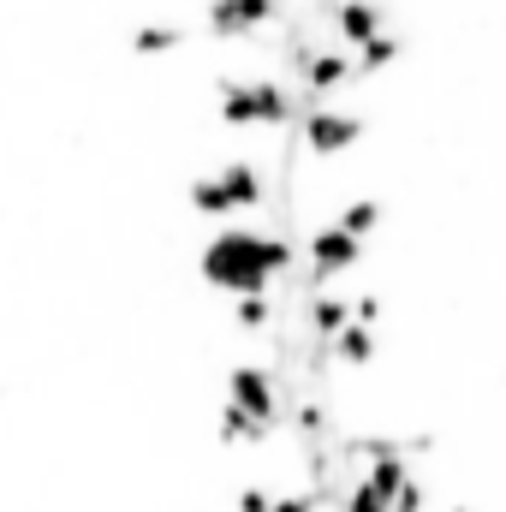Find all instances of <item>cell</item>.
<instances>
[{
  "mask_svg": "<svg viewBox=\"0 0 506 512\" xmlns=\"http://www.w3.org/2000/svg\"><path fill=\"white\" fill-rule=\"evenodd\" d=\"M280 12V0H209V30L215 36H251Z\"/></svg>",
  "mask_w": 506,
  "mask_h": 512,
  "instance_id": "obj_8",
  "label": "cell"
},
{
  "mask_svg": "<svg viewBox=\"0 0 506 512\" xmlns=\"http://www.w3.org/2000/svg\"><path fill=\"white\" fill-rule=\"evenodd\" d=\"M215 96H221V120L227 126H298L304 120V96L286 90V78H215Z\"/></svg>",
  "mask_w": 506,
  "mask_h": 512,
  "instance_id": "obj_2",
  "label": "cell"
},
{
  "mask_svg": "<svg viewBox=\"0 0 506 512\" xmlns=\"http://www.w3.org/2000/svg\"><path fill=\"white\" fill-rule=\"evenodd\" d=\"M215 185H221V197H227L233 215H245V209L262 203V173H256V161H221V167H215Z\"/></svg>",
  "mask_w": 506,
  "mask_h": 512,
  "instance_id": "obj_9",
  "label": "cell"
},
{
  "mask_svg": "<svg viewBox=\"0 0 506 512\" xmlns=\"http://www.w3.org/2000/svg\"><path fill=\"white\" fill-rule=\"evenodd\" d=\"M328 358H340V364H370V358H376V334L358 328V322H346V328L328 340Z\"/></svg>",
  "mask_w": 506,
  "mask_h": 512,
  "instance_id": "obj_11",
  "label": "cell"
},
{
  "mask_svg": "<svg viewBox=\"0 0 506 512\" xmlns=\"http://www.w3.org/2000/svg\"><path fill=\"white\" fill-rule=\"evenodd\" d=\"M340 512H387V501H381L370 483H352V489L340 495Z\"/></svg>",
  "mask_w": 506,
  "mask_h": 512,
  "instance_id": "obj_17",
  "label": "cell"
},
{
  "mask_svg": "<svg viewBox=\"0 0 506 512\" xmlns=\"http://www.w3.org/2000/svg\"><path fill=\"white\" fill-rule=\"evenodd\" d=\"M387 512H429V489H423V483L411 477V483H405V489L393 495V507H387Z\"/></svg>",
  "mask_w": 506,
  "mask_h": 512,
  "instance_id": "obj_18",
  "label": "cell"
},
{
  "mask_svg": "<svg viewBox=\"0 0 506 512\" xmlns=\"http://www.w3.org/2000/svg\"><path fill=\"white\" fill-rule=\"evenodd\" d=\"M304 256H310V268H304V286H310V292H322L334 274H346V268L364 256V245H358L352 233H340L334 221H322V227L304 239Z\"/></svg>",
  "mask_w": 506,
  "mask_h": 512,
  "instance_id": "obj_4",
  "label": "cell"
},
{
  "mask_svg": "<svg viewBox=\"0 0 506 512\" xmlns=\"http://www.w3.org/2000/svg\"><path fill=\"white\" fill-rule=\"evenodd\" d=\"M268 512H316V501H310V495H274Z\"/></svg>",
  "mask_w": 506,
  "mask_h": 512,
  "instance_id": "obj_21",
  "label": "cell"
},
{
  "mask_svg": "<svg viewBox=\"0 0 506 512\" xmlns=\"http://www.w3.org/2000/svg\"><path fill=\"white\" fill-rule=\"evenodd\" d=\"M304 316H310V334L316 340H334L346 322H352V298H340V292H310V304H304Z\"/></svg>",
  "mask_w": 506,
  "mask_h": 512,
  "instance_id": "obj_10",
  "label": "cell"
},
{
  "mask_svg": "<svg viewBox=\"0 0 506 512\" xmlns=\"http://www.w3.org/2000/svg\"><path fill=\"white\" fill-rule=\"evenodd\" d=\"M381 215H387V209H381L376 197H358V203H346V209H340V221H334V227H340V233H352V239L364 245V233H376Z\"/></svg>",
  "mask_w": 506,
  "mask_h": 512,
  "instance_id": "obj_13",
  "label": "cell"
},
{
  "mask_svg": "<svg viewBox=\"0 0 506 512\" xmlns=\"http://www.w3.org/2000/svg\"><path fill=\"white\" fill-rule=\"evenodd\" d=\"M221 441L233 447V441H268V429L256 423V417H245L239 405H221Z\"/></svg>",
  "mask_w": 506,
  "mask_h": 512,
  "instance_id": "obj_15",
  "label": "cell"
},
{
  "mask_svg": "<svg viewBox=\"0 0 506 512\" xmlns=\"http://www.w3.org/2000/svg\"><path fill=\"white\" fill-rule=\"evenodd\" d=\"M233 322H239V328H268V322H274V298H268V292L233 298Z\"/></svg>",
  "mask_w": 506,
  "mask_h": 512,
  "instance_id": "obj_16",
  "label": "cell"
},
{
  "mask_svg": "<svg viewBox=\"0 0 506 512\" xmlns=\"http://www.w3.org/2000/svg\"><path fill=\"white\" fill-rule=\"evenodd\" d=\"M376 316H381V298H376V292L352 298V322H358V328H376Z\"/></svg>",
  "mask_w": 506,
  "mask_h": 512,
  "instance_id": "obj_19",
  "label": "cell"
},
{
  "mask_svg": "<svg viewBox=\"0 0 506 512\" xmlns=\"http://www.w3.org/2000/svg\"><path fill=\"white\" fill-rule=\"evenodd\" d=\"M274 507V495L262 489V483H251V489H239V512H268Z\"/></svg>",
  "mask_w": 506,
  "mask_h": 512,
  "instance_id": "obj_20",
  "label": "cell"
},
{
  "mask_svg": "<svg viewBox=\"0 0 506 512\" xmlns=\"http://www.w3.org/2000/svg\"><path fill=\"white\" fill-rule=\"evenodd\" d=\"M298 268V245L292 233H256V227H239L227 221L209 245H203V280L233 292V298H251V292H268V280L292 274Z\"/></svg>",
  "mask_w": 506,
  "mask_h": 512,
  "instance_id": "obj_1",
  "label": "cell"
},
{
  "mask_svg": "<svg viewBox=\"0 0 506 512\" xmlns=\"http://www.w3.org/2000/svg\"><path fill=\"white\" fill-rule=\"evenodd\" d=\"M227 405H239L245 417H256L268 435L286 423V393L274 382V370H262V364H233L227 370Z\"/></svg>",
  "mask_w": 506,
  "mask_h": 512,
  "instance_id": "obj_3",
  "label": "cell"
},
{
  "mask_svg": "<svg viewBox=\"0 0 506 512\" xmlns=\"http://www.w3.org/2000/svg\"><path fill=\"white\" fill-rule=\"evenodd\" d=\"M131 48L137 54H167V48H179V24H161V18L155 24H137L131 30Z\"/></svg>",
  "mask_w": 506,
  "mask_h": 512,
  "instance_id": "obj_14",
  "label": "cell"
},
{
  "mask_svg": "<svg viewBox=\"0 0 506 512\" xmlns=\"http://www.w3.org/2000/svg\"><path fill=\"white\" fill-rule=\"evenodd\" d=\"M328 30H334L340 48H364L370 36L387 30V12H381V0H346V6L328 12Z\"/></svg>",
  "mask_w": 506,
  "mask_h": 512,
  "instance_id": "obj_7",
  "label": "cell"
},
{
  "mask_svg": "<svg viewBox=\"0 0 506 512\" xmlns=\"http://www.w3.org/2000/svg\"><path fill=\"white\" fill-rule=\"evenodd\" d=\"M298 131H304V149H310V155H340V149H352L370 126H364V114H352V108L316 102V108L298 120Z\"/></svg>",
  "mask_w": 506,
  "mask_h": 512,
  "instance_id": "obj_5",
  "label": "cell"
},
{
  "mask_svg": "<svg viewBox=\"0 0 506 512\" xmlns=\"http://www.w3.org/2000/svg\"><path fill=\"white\" fill-rule=\"evenodd\" d=\"M316 6H322V12H334V6H346V0H316Z\"/></svg>",
  "mask_w": 506,
  "mask_h": 512,
  "instance_id": "obj_22",
  "label": "cell"
},
{
  "mask_svg": "<svg viewBox=\"0 0 506 512\" xmlns=\"http://www.w3.org/2000/svg\"><path fill=\"white\" fill-rule=\"evenodd\" d=\"M292 78L304 84V96H310V102H328L334 90H346V84H352V54L328 42V48H316V54H304V66H298Z\"/></svg>",
  "mask_w": 506,
  "mask_h": 512,
  "instance_id": "obj_6",
  "label": "cell"
},
{
  "mask_svg": "<svg viewBox=\"0 0 506 512\" xmlns=\"http://www.w3.org/2000/svg\"><path fill=\"white\" fill-rule=\"evenodd\" d=\"M453 512H471V507H453Z\"/></svg>",
  "mask_w": 506,
  "mask_h": 512,
  "instance_id": "obj_23",
  "label": "cell"
},
{
  "mask_svg": "<svg viewBox=\"0 0 506 512\" xmlns=\"http://www.w3.org/2000/svg\"><path fill=\"white\" fill-rule=\"evenodd\" d=\"M393 60H399V36L381 30V36H370V42L352 54V78H376L381 66H393Z\"/></svg>",
  "mask_w": 506,
  "mask_h": 512,
  "instance_id": "obj_12",
  "label": "cell"
}]
</instances>
